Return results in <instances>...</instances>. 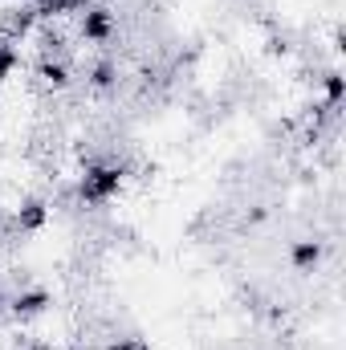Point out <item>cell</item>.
<instances>
[{
	"label": "cell",
	"instance_id": "cell-1",
	"mask_svg": "<svg viewBox=\"0 0 346 350\" xmlns=\"http://www.w3.org/2000/svg\"><path fill=\"white\" fill-rule=\"evenodd\" d=\"M122 187H127V167L122 163H114V159H94L82 167L78 175V204L82 208H106V204H114L118 196H122Z\"/></svg>",
	"mask_w": 346,
	"mask_h": 350
},
{
	"label": "cell",
	"instance_id": "cell-2",
	"mask_svg": "<svg viewBox=\"0 0 346 350\" xmlns=\"http://www.w3.org/2000/svg\"><path fill=\"white\" fill-rule=\"evenodd\" d=\"M114 33H118V16H114V8H106V4H98V0L78 16V37H82L86 45H110Z\"/></svg>",
	"mask_w": 346,
	"mask_h": 350
},
{
	"label": "cell",
	"instance_id": "cell-3",
	"mask_svg": "<svg viewBox=\"0 0 346 350\" xmlns=\"http://www.w3.org/2000/svg\"><path fill=\"white\" fill-rule=\"evenodd\" d=\"M49 310H53V293H49L45 285L16 289V293L8 297V314H12V322H37V318H45Z\"/></svg>",
	"mask_w": 346,
	"mask_h": 350
},
{
	"label": "cell",
	"instance_id": "cell-4",
	"mask_svg": "<svg viewBox=\"0 0 346 350\" xmlns=\"http://www.w3.org/2000/svg\"><path fill=\"white\" fill-rule=\"evenodd\" d=\"M33 78H37V86H41V90H49V94H62V90L74 86V66H70L66 57L41 53V57L33 62Z\"/></svg>",
	"mask_w": 346,
	"mask_h": 350
},
{
	"label": "cell",
	"instance_id": "cell-5",
	"mask_svg": "<svg viewBox=\"0 0 346 350\" xmlns=\"http://www.w3.org/2000/svg\"><path fill=\"white\" fill-rule=\"evenodd\" d=\"M49 220H53V208H49V200H41V196L21 200V204H16V212H12V228H16V232H25V237L45 232V228H49Z\"/></svg>",
	"mask_w": 346,
	"mask_h": 350
},
{
	"label": "cell",
	"instance_id": "cell-6",
	"mask_svg": "<svg viewBox=\"0 0 346 350\" xmlns=\"http://www.w3.org/2000/svg\"><path fill=\"white\" fill-rule=\"evenodd\" d=\"M322 261H326V245H322V241L302 237V241L289 245V269H293V273H314Z\"/></svg>",
	"mask_w": 346,
	"mask_h": 350
},
{
	"label": "cell",
	"instance_id": "cell-7",
	"mask_svg": "<svg viewBox=\"0 0 346 350\" xmlns=\"http://www.w3.org/2000/svg\"><path fill=\"white\" fill-rule=\"evenodd\" d=\"M94 0H33V12L37 21H70V16H82Z\"/></svg>",
	"mask_w": 346,
	"mask_h": 350
},
{
	"label": "cell",
	"instance_id": "cell-8",
	"mask_svg": "<svg viewBox=\"0 0 346 350\" xmlns=\"http://www.w3.org/2000/svg\"><path fill=\"white\" fill-rule=\"evenodd\" d=\"M122 82V70H118V62H110V57H102V62H94L86 70V86L94 94H114Z\"/></svg>",
	"mask_w": 346,
	"mask_h": 350
},
{
	"label": "cell",
	"instance_id": "cell-9",
	"mask_svg": "<svg viewBox=\"0 0 346 350\" xmlns=\"http://www.w3.org/2000/svg\"><path fill=\"white\" fill-rule=\"evenodd\" d=\"M37 25H41V21H37V12H33V4H29V8H12V12H4L0 33H4L8 41H25Z\"/></svg>",
	"mask_w": 346,
	"mask_h": 350
},
{
	"label": "cell",
	"instance_id": "cell-10",
	"mask_svg": "<svg viewBox=\"0 0 346 350\" xmlns=\"http://www.w3.org/2000/svg\"><path fill=\"white\" fill-rule=\"evenodd\" d=\"M343 98H346V78L338 74V70H330V74L322 78V106L334 114V110L343 106Z\"/></svg>",
	"mask_w": 346,
	"mask_h": 350
},
{
	"label": "cell",
	"instance_id": "cell-11",
	"mask_svg": "<svg viewBox=\"0 0 346 350\" xmlns=\"http://www.w3.org/2000/svg\"><path fill=\"white\" fill-rule=\"evenodd\" d=\"M16 70H21V49H16V41H8V45L0 49V86L12 82Z\"/></svg>",
	"mask_w": 346,
	"mask_h": 350
},
{
	"label": "cell",
	"instance_id": "cell-12",
	"mask_svg": "<svg viewBox=\"0 0 346 350\" xmlns=\"http://www.w3.org/2000/svg\"><path fill=\"white\" fill-rule=\"evenodd\" d=\"M102 350H155L147 338H139V334H122V338H110Z\"/></svg>",
	"mask_w": 346,
	"mask_h": 350
},
{
	"label": "cell",
	"instance_id": "cell-13",
	"mask_svg": "<svg viewBox=\"0 0 346 350\" xmlns=\"http://www.w3.org/2000/svg\"><path fill=\"white\" fill-rule=\"evenodd\" d=\"M4 306H8V293H4V285H0V310H4Z\"/></svg>",
	"mask_w": 346,
	"mask_h": 350
},
{
	"label": "cell",
	"instance_id": "cell-14",
	"mask_svg": "<svg viewBox=\"0 0 346 350\" xmlns=\"http://www.w3.org/2000/svg\"><path fill=\"white\" fill-rule=\"evenodd\" d=\"M4 45H8V37H4V33H0V49H4Z\"/></svg>",
	"mask_w": 346,
	"mask_h": 350
},
{
	"label": "cell",
	"instance_id": "cell-15",
	"mask_svg": "<svg viewBox=\"0 0 346 350\" xmlns=\"http://www.w3.org/2000/svg\"><path fill=\"white\" fill-rule=\"evenodd\" d=\"M0 118H4V106H0Z\"/></svg>",
	"mask_w": 346,
	"mask_h": 350
}]
</instances>
